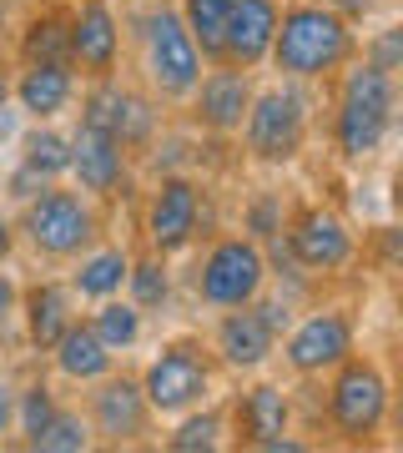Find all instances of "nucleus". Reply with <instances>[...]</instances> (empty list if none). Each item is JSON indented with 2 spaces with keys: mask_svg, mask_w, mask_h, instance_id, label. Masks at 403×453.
<instances>
[{
  "mask_svg": "<svg viewBox=\"0 0 403 453\" xmlns=\"http://www.w3.org/2000/svg\"><path fill=\"white\" fill-rule=\"evenodd\" d=\"M358 56V31L353 20L328 11L318 0H292L277 16V35L267 61L277 65L283 81H328Z\"/></svg>",
  "mask_w": 403,
  "mask_h": 453,
  "instance_id": "f257e3e1",
  "label": "nucleus"
},
{
  "mask_svg": "<svg viewBox=\"0 0 403 453\" xmlns=\"http://www.w3.org/2000/svg\"><path fill=\"white\" fill-rule=\"evenodd\" d=\"M399 111V81L368 61H348L338 71V101H333V151L348 166H363L384 151Z\"/></svg>",
  "mask_w": 403,
  "mask_h": 453,
  "instance_id": "f03ea898",
  "label": "nucleus"
},
{
  "mask_svg": "<svg viewBox=\"0 0 403 453\" xmlns=\"http://www.w3.org/2000/svg\"><path fill=\"white\" fill-rule=\"evenodd\" d=\"M20 232H26V242H31L35 257H46V262H76L86 247H97L101 211H97V202H91L86 192L50 181V187H41L35 196H26Z\"/></svg>",
  "mask_w": 403,
  "mask_h": 453,
  "instance_id": "7ed1b4c3",
  "label": "nucleus"
},
{
  "mask_svg": "<svg viewBox=\"0 0 403 453\" xmlns=\"http://www.w3.org/2000/svg\"><path fill=\"white\" fill-rule=\"evenodd\" d=\"M307 127H313V101H307L303 81H277L252 91L247 116H242V146L247 157L262 166H288L298 162V151L307 146Z\"/></svg>",
  "mask_w": 403,
  "mask_h": 453,
  "instance_id": "20e7f679",
  "label": "nucleus"
},
{
  "mask_svg": "<svg viewBox=\"0 0 403 453\" xmlns=\"http://www.w3.org/2000/svg\"><path fill=\"white\" fill-rule=\"evenodd\" d=\"M388 408H393V388L373 357L348 353L328 372V423L343 443H373L388 428Z\"/></svg>",
  "mask_w": 403,
  "mask_h": 453,
  "instance_id": "39448f33",
  "label": "nucleus"
},
{
  "mask_svg": "<svg viewBox=\"0 0 403 453\" xmlns=\"http://www.w3.org/2000/svg\"><path fill=\"white\" fill-rule=\"evenodd\" d=\"M202 50L187 35L177 5H151L142 16V71L151 96L161 101H187L192 96L197 76H202Z\"/></svg>",
  "mask_w": 403,
  "mask_h": 453,
  "instance_id": "423d86ee",
  "label": "nucleus"
},
{
  "mask_svg": "<svg viewBox=\"0 0 403 453\" xmlns=\"http://www.w3.org/2000/svg\"><path fill=\"white\" fill-rule=\"evenodd\" d=\"M267 277H273V262H267L262 242L242 237V232H227L207 247V257L197 262L192 288L207 308L222 312V308H247L267 288Z\"/></svg>",
  "mask_w": 403,
  "mask_h": 453,
  "instance_id": "0eeeda50",
  "label": "nucleus"
},
{
  "mask_svg": "<svg viewBox=\"0 0 403 453\" xmlns=\"http://www.w3.org/2000/svg\"><path fill=\"white\" fill-rule=\"evenodd\" d=\"M212 353L197 338H172L161 342V353L146 363L142 372V393L157 418H177L187 408L207 403L212 398Z\"/></svg>",
  "mask_w": 403,
  "mask_h": 453,
  "instance_id": "6e6552de",
  "label": "nucleus"
},
{
  "mask_svg": "<svg viewBox=\"0 0 403 453\" xmlns=\"http://www.w3.org/2000/svg\"><path fill=\"white\" fill-rule=\"evenodd\" d=\"M207 222V192L202 181L182 177V172H167V177L151 187L142 207V232H146V247L161 252V257H177L197 242V232Z\"/></svg>",
  "mask_w": 403,
  "mask_h": 453,
  "instance_id": "1a4fd4ad",
  "label": "nucleus"
},
{
  "mask_svg": "<svg viewBox=\"0 0 403 453\" xmlns=\"http://www.w3.org/2000/svg\"><path fill=\"white\" fill-rule=\"evenodd\" d=\"M348 353H358V323L348 308H313L292 318V327L283 333V363L298 378H322Z\"/></svg>",
  "mask_w": 403,
  "mask_h": 453,
  "instance_id": "9d476101",
  "label": "nucleus"
},
{
  "mask_svg": "<svg viewBox=\"0 0 403 453\" xmlns=\"http://www.w3.org/2000/svg\"><path fill=\"white\" fill-rule=\"evenodd\" d=\"M283 247H288V257L313 277H333L358 257L353 226L343 222L333 207H298L292 222H283Z\"/></svg>",
  "mask_w": 403,
  "mask_h": 453,
  "instance_id": "9b49d317",
  "label": "nucleus"
},
{
  "mask_svg": "<svg viewBox=\"0 0 403 453\" xmlns=\"http://www.w3.org/2000/svg\"><path fill=\"white\" fill-rule=\"evenodd\" d=\"M91 388V398H86V418H91V434H97V443H112V449H121V443H142L146 434H151V403H146L142 393V378H127V372H106V378H97V383H86Z\"/></svg>",
  "mask_w": 403,
  "mask_h": 453,
  "instance_id": "f8f14e48",
  "label": "nucleus"
},
{
  "mask_svg": "<svg viewBox=\"0 0 403 453\" xmlns=\"http://www.w3.org/2000/svg\"><path fill=\"white\" fill-rule=\"evenodd\" d=\"M66 46H71V71H81L86 81H106L121 71V16L112 11V0H76V11L66 16Z\"/></svg>",
  "mask_w": 403,
  "mask_h": 453,
  "instance_id": "ddd939ff",
  "label": "nucleus"
},
{
  "mask_svg": "<svg viewBox=\"0 0 403 453\" xmlns=\"http://www.w3.org/2000/svg\"><path fill=\"white\" fill-rule=\"evenodd\" d=\"M227 434H237L242 449L258 453H303L307 443L292 438V398L277 383H252L232 403V418H227Z\"/></svg>",
  "mask_w": 403,
  "mask_h": 453,
  "instance_id": "4468645a",
  "label": "nucleus"
},
{
  "mask_svg": "<svg viewBox=\"0 0 403 453\" xmlns=\"http://www.w3.org/2000/svg\"><path fill=\"white\" fill-rule=\"evenodd\" d=\"M66 177L76 181V192H86L91 202H112V196L127 192V146L116 142L112 131L91 127V121H76L71 131V166Z\"/></svg>",
  "mask_w": 403,
  "mask_h": 453,
  "instance_id": "2eb2a0df",
  "label": "nucleus"
},
{
  "mask_svg": "<svg viewBox=\"0 0 403 453\" xmlns=\"http://www.w3.org/2000/svg\"><path fill=\"white\" fill-rule=\"evenodd\" d=\"M252 71H237L227 61H212L202 65V76L192 86V111H197V127L212 131V136H237L242 116H247V101H252Z\"/></svg>",
  "mask_w": 403,
  "mask_h": 453,
  "instance_id": "dca6fc26",
  "label": "nucleus"
},
{
  "mask_svg": "<svg viewBox=\"0 0 403 453\" xmlns=\"http://www.w3.org/2000/svg\"><path fill=\"white\" fill-rule=\"evenodd\" d=\"M277 16H283V0H232L222 31V61L237 71H258L273 50Z\"/></svg>",
  "mask_w": 403,
  "mask_h": 453,
  "instance_id": "f3484780",
  "label": "nucleus"
},
{
  "mask_svg": "<svg viewBox=\"0 0 403 453\" xmlns=\"http://www.w3.org/2000/svg\"><path fill=\"white\" fill-rule=\"evenodd\" d=\"M212 353L222 357L227 368L258 372L277 353V333L252 312V303L247 308H222L217 312V327H212Z\"/></svg>",
  "mask_w": 403,
  "mask_h": 453,
  "instance_id": "a211bd4d",
  "label": "nucleus"
},
{
  "mask_svg": "<svg viewBox=\"0 0 403 453\" xmlns=\"http://www.w3.org/2000/svg\"><path fill=\"white\" fill-rule=\"evenodd\" d=\"M76 91H81V81L66 61H26L20 76H11V101L31 121H56L61 111H71Z\"/></svg>",
  "mask_w": 403,
  "mask_h": 453,
  "instance_id": "6ab92c4d",
  "label": "nucleus"
},
{
  "mask_svg": "<svg viewBox=\"0 0 403 453\" xmlns=\"http://www.w3.org/2000/svg\"><path fill=\"white\" fill-rule=\"evenodd\" d=\"M16 312L26 318V338H31L35 353H50V342L76 323V292H71V282L46 277V282H31L20 292Z\"/></svg>",
  "mask_w": 403,
  "mask_h": 453,
  "instance_id": "aec40b11",
  "label": "nucleus"
},
{
  "mask_svg": "<svg viewBox=\"0 0 403 453\" xmlns=\"http://www.w3.org/2000/svg\"><path fill=\"white\" fill-rule=\"evenodd\" d=\"M50 363H56L61 378H71V383L86 388V383H97V378H106L116 368V353L97 338V327L86 323V318H76L61 338L50 342Z\"/></svg>",
  "mask_w": 403,
  "mask_h": 453,
  "instance_id": "412c9836",
  "label": "nucleus"
},
{
  "mask_svg": "<svg viewBox=\"0 0 403 453\" xmlns=\"http://www.w3.org/2000/svg\"><path fill=\"white\" fill-rule=\"evenodd\" d=\"M127 267L131 252H121V247H86L66 282L76 292V303H101V297H116L127 288Z\"/></svg>",
  "mask_w": 403,
  "mask_h": 453,
  "instance_id": "4be33fe9",
  "label": "nucleus"
},
{
  "mask_svg": "<svg viewBox=\"0 0 403 453\" xmlns=\"http://www.w3.org/2000/svg\"><path fill=\"white\" fill-rule=\"evenodd\" d=\"M86 323L97 327V338L112 348V353H127V348H136L142 342V333H146V312L131 303V297H101L97 303V312H86Z\"/></svg>",
  "mask_w": 403,
  "mask_h": 453,
  "instance_id": "5701e85b",
  "label": "nucleus"
},
{
  "mask_svg": "<svg viewBox=\"0 0 403 453\" xmlns=\"http://www.w3.org/2000/svg\"><path fill=\"white\" fill-rule=\"evenodd\" d=\"M20 166L35 172L41 181H61L66 166H71V136L56 131L50 121H35V127L20 136Z\"/></svg>",
  "mask_w": 403,
  "mask_h": 453,
  "instance_id": "b1692460",
  "label": "nucleus"
},
{
  "mask_svg": "<svg viewBox=\"0 0 403 453\" xmlns=\"http://www.w3.org/2000/svg\"><path fill=\"white\" fill-rule=\"evenodd\" d=\"M227 443V408H187L177 413V428L167 434L172 453H217Z\"/></svg>",
  "mask_w": 403,
  "mask_h": 453,
  "instance_id": "393cba45",
  "label": "nucleus"
},
{
  "mask_svg": "<svg viewBox=\"0 0 403 453\" xmlns=\"http://www.w3.org/2000/svg\"><path fill=\"white\" fill-rule=\"evenodd\" d=\"M227 11H232V0H182L177 16L187 26V35L197 41L202 50V61H222V31H227Z\"/></svg>",
  "mask_w": 403,
  "mask_h": 453,
  "instance_id": "a878e982",
  "label": "nucleus"
},
{
  "mask_svg": "<svg viewBox=\"0 0 403 453\" xmlns=\"http://www.w3.org/2000/svg\"><path fill=\"white\" fill-rule=\"evenodd\" d=\"M142 312H161L172 303V267L161 252H146V257H131L127 267V288H121Z\"/></svg>",
  "mask_w": 403,
  "mask_h": 453,
  "instance_id": "bb28decb",
  "label": "nucleus"
},
{
  "mask_svg": "<svg viewBox=\"0 0 403 453\" xmlns=\"http://www.w3.org/2000/svg\"><path fill=\"white\" fill-rule=\"evenodd\" d=\"M20 65L26 61H66L71 65V46H66V11H41L26 20V31L16 41Z\"/></svg>",
  "mask_w": 403,
  "mask_h": 453,
  "instance_id": "cd10ccee",
  "label": "nucleus"
},
{
  "mask_svg": "<svg viewBox=\"0 0 403 453\" xmlns=\"http://www.w3.org/2000/svg\"><path fill=\"white\" fill-rule=\"evenodd\" d=\"M56 408H61V398H56V388H50V383H41V378H35V383H26V388L16 393V418H11V428L20 434V443H26V449L46 434V423L56 418Z\"/></svg>",
  "mask_w": 403,
  "mask_h": 453,
  "instance_id": "c85d7f7f",
  "label": "nucleus"
},
{
  "mask_svg": "<svg viewBox=\"0 0 403 453\" xmlns=\"http://www.w3.org/2000/svg\"><path fill=\"white\" fill-rule=\"evenodd\" d=\"M31 449H41V453H86V449H97L91 418L76 413V408H56V418L46 423V434L35 438Z\"/></svg>",
  "mask_w": 403,
  "mask_h": 453,
  "instance_id": "c756f323",
  "label": "nucleus"
},
{
  "mask_svg": "<svg viewBox=\"0 0 403 453\" xmlns=\"http://www.w3.org/2000/svg\"><path fill=\"white\" fill-rule=\"evenodd\" d=\"M283 196L277 192H258L247 207H242V237H252V242H273L277 232H283Z\"/></svg>",
  "mask_w": 403,
  "mask_h": 453,
  "instance_id": "7c9ffc66",
  "label": "nucleus"
},
{
  "mask_svg": "<svg viewBox=\"0 0 403 453\" xmlns=\"http://www.w3.org/2000/svg\"><path fill=\"white\" fill-rule=\"evenodd\" d=\"M358 56L368 65H378V71H388V76H399L403 65V31L399 26H384V31H373L363 46H358Z\"/></svg>",
  "mask_w": 403,
  "mask_h": 453,
  "instance_id": "2f4dec72",
  "label": "nucleus"
},
{
  "mask_svg": "<svg viewBox=\"0 0 403 453\" xmlns=\"http://www.w3.org/2000/svg\"><path fill=\"white\" fill-rule=\"evenodd\" d=\"M318 5H328V11H338V16H348V20H368V16H378L384 5H393V0H318Z\"/></svg>",
  "mask_w": 403,
  "mask_h": 453,
  "instance_id": "473e14b6",
  "label": "nucleus"
},
{
  "mask_svg": "<svg viewBox=\"0 0 403 453\" xmlns=\"http://www.w3.org/2000/svg\"><path fill=\"white\" fill-rule=\"evenodd\" d=\"M16 303H20V288H16V277L11 273H0V323L16 312Z\"/></svg>",
  "mask_w": 403,
  "mask_h": 453,
  "instance_id": "72a5a7b5",
  "label": "nucleus"
},
{
  "mask_svg": "<svg viewBox=\"0 0 403 453\" xmlns=\"http://www.w3.org/2000/svg\"><path fill=\"white\" fill-rule=\"evenodd\" d=\"M11 418H16V393H11L5 378H0V438L11 434Z\"/></svg>",
  "mask_w": 403,
  "mask_h": 453,
  "instance_id": "f704fd0d",
  "label": "nucleus"
},
{
  "mask_svg": "<svg viewBox=\"0 0 403 453\" xmlns=\"http://www.w3.org/2000/svg\"><path fill=\"white\" fill-rule=\"evenodd\" d=\"M11 252H16V222H11V217L0 211V262L11 257Z\"/></svg>",
  "mask_w": 403,
  "mask_h": 453,
  "instance_id": "c9c22d12",
  "label": "nucleus"
},
{
  "mask_svg": "<svg viewBox=\"0 0 403 453\" xmlns=\"http://www.w3.org/2000/svg\"><path fill=\"white\" fill-rule=\"evenodd\" d=\"M5 106H11V71L0 65V116H5Z\"/></svg>",
  "mask_w": 403,
  "mask_h": 453,
  "instance_id": "e433bc0d",
  "label": "nucleus"
}]
</instances>
